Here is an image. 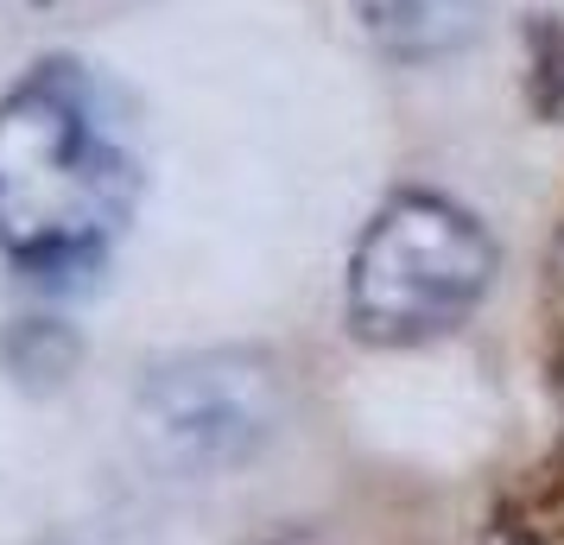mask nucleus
Instances as JSON below:
<instances>
[{
    "instance_id": "3",
    "label": "nucleus",
    "mask_w": 564,
    "mask_h": 545,
    "mask_svg": "<svg viewBox=\"0 0 564 545\" xmlns=\"http://www.w3.org/2000/svg\"><path fill=\"white\" fill-rule=\"evenodd\" d=\"M285 418V381L260 349H197L159 362L128 400L133 450L165 476L254 464Z\"/></svg>"
},
{
    "instance_id": "2",
    "label": "nucleus",
    "mask_w": 564,
    "mask_h": 545,
    "mask_svg": "<svg viewBox=\"0 0 564 545\" xmlns=\"http://www.w3.org/2000/svg\"><path fill=\"white\" fill-rule=\"evenodd\" d=\"M495 286V235L437 190H400L361 229L343 312L361 342L419 349L451 337Z\"/></svg>"
},
{
    "instance_id": "1",
    "label": "nucleus",
    "mask_w": 564,
    "mask_h": 545,
    "mask_svg": "<svg viewBox=\"0 0 564 545\" xmlns=\"http://www.w3.org/2000/svg\"><path fill=\"white\" fill-rule=\"evenodd\" d=\"M140 204V153L108 89L77 64H32L0 96V254L32 280L96 273Z\"/></svg>"
},
{
    "instance_id": "4",
    "label": "nucleus",
    "mask_w": 564,
    "mask_h": 545,
    "mask_svg": "<svg viewBox=\"0 0 564 545\" xmlns=\"http://www.w3.org/2000/svg\"><path fill=\"white\" fill-rule=\"evenodd\" d=\"M368 45L400 64H432L482 32L488 0H349Z\"/></svg>"
}]
</instances>
